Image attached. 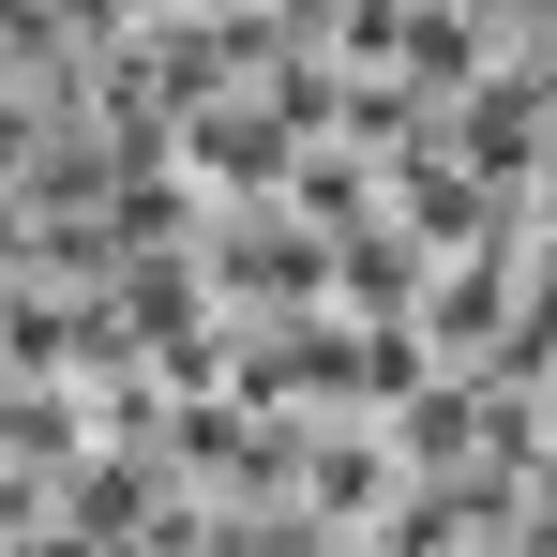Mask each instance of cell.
<instances>
[{
  "label": "cell",
  "mask_w": 557,
  "mask_h": 557,
  "mask_svg": "<svg viewBox=\"0 0 557 557\" xmlns=\"http://www.w3.org/2000/svg\"><path fill=\"white\" fill-rule=\"evenodd\" d=\"M301 151H317V136H301L272 91H226V106H196V121H182L196 196H286V166H301Z\"/></svg>",
  "instance_id": "2"
},
{
  "label": "cell",
  "mask_w": 557,
  "mask_h": 557,
  "mask_svg": "<svg viewBox=\"0 0 557 557\" xmlns=\"http://www.w3.org/2000/svg\"><path fill=\"white\" fill-rule=\"evenodd\" d=\"M453 151L482 166V182H512V196L543 182V151H557V61H543V46H528V61H497V76L453 106Z\"/></svg>",
  "instance_id": "1"
}]
</instances>
